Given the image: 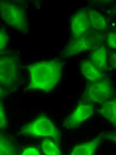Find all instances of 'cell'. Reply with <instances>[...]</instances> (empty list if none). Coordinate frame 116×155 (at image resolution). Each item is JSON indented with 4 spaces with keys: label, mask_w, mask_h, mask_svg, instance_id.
I'll return each mask as SVG.
<instances>
[{
    "label": "cell",
    "mask_w": 116,
    "mask_h": 155,
    "mask_svg": "<svg viewBox=\"0 0 116 155\" xmlns=\"http://www.w3.org/2000/svg\"><path fill=\"white\" fill-rule=\"evenodd\" d=\"M63 64L60 61H43L29 65V90L51 91L60 81Z\"/></svg>",
    "instance_id": "obj_1"
},
{
    "label": "cell",
    "mask_w": 116,
    "mask_h": 155,
    "mask_svg": "<svg viewBox=\"0 0 116 155\" xmlns=\"http://www.w3.org/2000/svg\"><path fill=\"white\" fill-rule=\"evenodd\" d=\"M19 81L20 70L18 57L12 53H1V88L7 92L17 87Z\"/></svg>",
    "instance_id": "obj_2"
},
{
    "label": "cell",
    "mask_w": 116,
    "mask_h": 155,
    "mask_svg": "<svg viewBox=\"0 0 116 155\" xmlns=\"http://www.w3.org/2000/svg\"><path fill=\"white\" fill-rule=\"evenodd\" d=\"M1 18L6 24L17 31L26 34L29 31L26 11L20 4L9 1L0 2Z\"/></svg>",
    "instance_id": "obj_3"
},
{
    "label": "cell",
    "mask_w": 116,
    "mask_h": 155,
    "mask_svg": "<svg viewBox=\"0 0 116 155\" xmlns=\"http://www.w3.org/2000/svg\"><path fill=\"white\" fill-rule=\"evenodd\" d=\"M103 41L101 34L95 30H88L81 36L69 41L62 52V55L65 58L71 57L98 47Z\"/></svg>",
    "instance_id": "obj_4"
},
{
    "label": "cell",
    "mask_w": 116,
    "mask_h": 155,
    "mask_svg": "<svg viewBox=\"0 0 116 155\" xmlns=\"http://www.w3.org/2000/svg\"><path fill=\"white\" fill-rule=\"evenodd\" d=\"M23 135L41 137H53L58 140L60 134L55 124L47 116L41 115L32 122L24 126L20 129Z\"/></svg>",
    "instance_id": "obj_5"
},
{
    "label": "cell",
    "mask_w": 116,
    "mask_h": 155,
    "mask_svg": "<svg viewBox=\"0 0 116 155\" xmlns=\"http://www.w3.org/2000/svg\"><path fill=\"white\" fill-rule=\"evenodd\" d=\"M113 94L111 83L106 79H102L89 84L84 95L88 101L103 104L111 99Z\"/></svg>",
    "instance_id": "obj_6"
},
{
    "label": "cell",
    "mask_w": 116,
    "mask_h": 155,
    "mask_svg": "<svg viewBox=\"0 0 116 155\" xmlns=\"http://www.w3.org/2000/svg\"><path fill=\"white\" fill-rule=\"evenodd\" d=\"M94 112L93 104L81 103L66 118L64 121L63 126L68 128L75 127L93 116Z\"/></svg>",
    "instance_id": "obj_7"
},
{
    "label": "cell",
    "mask_w": 116,
    "mask_h": 155,
    "mask_svg": "<svg viewBox=\"0 0 116 155\" xmlns=\"http://www.w3.org/2000/svg\"><path fill=\"white\" fill-rule=\"evenodd\" d=\"M90 27L87 12L82 10L77 12L71 17L70 29L72 38H75L84 34Z\"/></svg>",
    "instance_id": "obj_8"
},
{
    "label": "cell",
    "mask_w": 116,
    "mask_h": 155,
    "mask_svg": "<svg viewBox=\"0 0 116 155\" xmlns=\"http://www.w3.org/2000/svg\"><path fill=\"white\" fill-rule=\"evenodd\" d=\"M82 74L89 81L94 82L103 79V74L91 60L83 61L80 64Z\"/></svg>",
    "instance_id": "obj_9"
},
{
    "label": "cell",
    "mask_w": 116,
    "mask_h": 155,
    "mask_svg": "<svg viewBox=\"0 0 116 155\" xmlns=\"http://www.w3.org/2000/svg\"><path fill=\"white\" fill-rule=\"evenodd\" d=\"M102 138L101 135L98 136L91 140L76 146L70 155H94L100 144Z\"/></svg>",
    "instance_id": "obj_10"
},
{
    "label": "cell",
    "mask_w": 116,
    "mask_h": 155,
    "mask_svg": "<svg viewBox=\"0 0 116 155\" xmlns=\"http://www.w3.org/2000/svg\"><path fill=\"white\" fill-rule=\"evenodd\" d=\"M99 112L116 127V98L109 100L103 104Z\"/></svg>",
    "instance_id": "obj_11"
},
{
    "label": "cell",
    "mask_w": 116,
    "mask_h": 155,
    "mask_svg": "<svg viewBox=\"0 0 116 155\" xmlns=\"http://www.w3.org/2000/svg\"><path fill=\"white\" fill-rule=\"evenodd\" d=\"M87 12L90 27L98 31H103L107 28V21L101 14L92 9H89Z\"/></svg>",
    "instance_id": "obj_12"
},
{
    "label": "cell",
    "mask_w": 116,
    "mask_h": 155,
    "mask_svg": "<svg viewBox=\"0 0 116 155\" xmlns=\"http://www.w3.org/2000/svg\"><path fill=\"white\" fill-rule=\"evenodd\" d=\"M96 68L101 72L107 69V51L104 47H100L96 49L92 53L91 60Z\"/></svg>",
    "instance_id": "obj_13"
},
{
    "label": "cell",
    "mask_w": 116,
    "mask_h": 155,
    "mask_svg": "<svg viewBox=\"0 0 116 155\" xmlns=\"http://www.w3.org/2000/svg\"><path fill=\"white\" fill-rule=\"evenodd\" d=\"M18 150L14 143L3 135L0 137V155H18Z\"/></svg>",
    "instance_id": "obj_14"
},
{
    "label": "cell",
    "mask_w": 116,
    "mask_h": 155,
    "mask_svg": "<svg viewBox=\"0 0 116 155\" xmlns=\"http://www.w3.org/2000/svg\"><path fill=\"white\" fill-rule=\"evenodd\" d=\"M41 147L45 154L61 155L62 154L60 149L50 140H44L41 143Z\"/></svg>",
    "instance_id": "obj_15"
},
{
    "label": "cell",
    "mask_w": 116,
    "mask_h": 155,
    "mask_svg": "<svg viewBox=\"0 0 116 155\" xmlns=\"http://www.w3.org/2000/svg\"><path fill=\"white\" fill-rule=\"evenodd\" d=\"M8 41V36L6 30L1 28L0 30V51L1 53L5 51L7 47Z\"/></svg>",
    "instance_id": "obj_16"
},
{
    "label": "cell",
    "mask_w": 116,
    "mask_h": 155,
    "mask_svg": "<svg viewBox=\"0 0 116 155\" xmlns=\"http://www.w3.org/2000/svg\"><path fill=\"white\" fill-rule=\"evenodd\" d=\"M8 126V122L6 119V113L4 107L1 102L0 105V127L1 129L4 128Z\"/></svg>",
    "instance_id": "obj_17"
},
{
    "label": "cell",
    "mask_w": 116,
    "mask_h": 155,
    "mask_svg": "<svg viewBox=\"0 0 116 155\" xmlns=\"http://www.w3.org/2000/svg\"><path fill=\"white\" fill-rule=\"evenodd\" d=\"M107 41L109 47L116 48V32L109 33L107 36Z\"/></svg>",
    "instance_id": "obj_18"
},
{
    "label": "cell",
    "mask_w": 116,
    "mask_h": 155,
    "mask_svg": "<svg viewBox=\"0 0 116 155\" xmlns=\"http://www.w3.org/2000/svg\"><path fill=\"white\" fill-rule=\"evenodd\" d=\"M22 155H40L41 154L38 149L35 147H28L22 152L21 154Z\"/></svg>",
    "instance_id": "obj_19"
},
{
    "label": "cell",
    "mask_w": 116,
    "mask_h": 155,
    "mask_svg": "<svg viewBox=\"0 0 116 155\" xmlns=\"http://www.w3.org/2000/svg\"><path fill=\"white\" fill-rule=\"evenodd\" d=\"M102 137L111 141L116 143V133H104L101 135Z\"/></svg>",
    "instance_id": "obj_20"
},
{
    "label": "cell",
    "mask_w": 116,
    "mask_h": 155,
    "mask_svg": "<svg viewBox=\"0 0 116 155\" xmlns=\"http://www.w3.org/2000/svg\"><path fill=\"white\" fill-rule=\"evenodd\" d=\"M109 62L111 67L116 69V53H112L110 54Z\"/></svg>",
    "instance_id": "obj_21"
}]
</instances>
